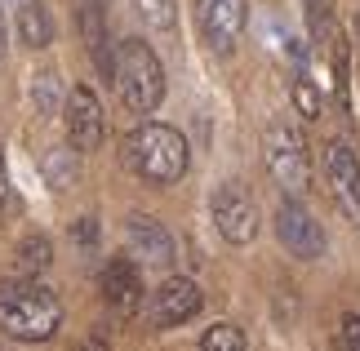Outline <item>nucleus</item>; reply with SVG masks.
<instances>
[{"mask_svg":"<svg viewBox=\"0 0 360 351\" xmlns=\"http://www.w3.org/2000/svg\"><path fill=\"white\" fill-rule=\"evenodd\" d=\"M124 249H129L134 262H147V267H169L178 258L169 227L156 222L151 214H129V222H124Z\"/></svg>","mask_w":360,"mask_h":351,"instance_id":"nucleus-11","label":"nucleus"},{"mask_svg":"<svg viewBox=\"0 0 360 351\" xmlns=\"http://www.w3.org/2000/svg\"><path fill=\"white\" fill-rule=\"evenodd\" d=\"M18 36H22V45H32V49L53 45V13L40 5V0H27L18 9Z\"/></svg>","mask_w":360,"mask_h":351,"instance_id":"nucleus-14","label":"nucleus"},{"mask_svg":"<svg viewBox=\"0 0 360 351\" xmlns=\"http://www.w3.org/2000/svg\"><path fill=\"white\" fill-rule=\"evenodd\" d=\"M302 9H307V32H311V40L329 49L342 36L338 27H334V0H302Z\"/></svg>","mask_w":360,"mask_h":351,"instance_id":"nucleus-15","label":"nucleus"},{"mask_svg":"<svg viewBox=\"0 0 360 351\" xmlns=\"http://www.w3.org/2000/svg\"><path fill=\"white\" fill-rule=\"evenodd\" d=\"M214 227L227 245H249L258 236V205L240 182H223L214 191Z\"/></svg>","mask_w":360,"mask_h":351,"instance_id":"nucleus-8","label":"nucleus"},{"mask_svg":"<svg viewBox=\"0 0 360 351\" xmlns=\"http://www.w3.org/2000/svg\"><path fill=\"white\" fill-rule=\"evenodd\" d=\"M9 200V174H5V147H0V209Z\"/></svg>","mask_w":360,"mask_h":351,"instance_id":"nucleus-22","label":"nucleus"},{"mask_svg":"<svg viewBox=\"0 0 360 351\" xmlns=\"http://www.w3.org/2000/svg\"><path fill=\"white\" fill-rule=\"evenodd\" d=\"M80 36H85V49L94 53V67L103 76H112V45H107V23H103V9L98 0H80Z\"/></svg>","mask_w":360,"mask_h":351,"instance_id":"nucleus-13","label":"nucleus"},{"mask_svg":"<svg viewBox=\"0 0 360 351\" xmlns=\"http://www.w3.org/2000/svg\"><path fill=\"white\" fill-rule=\"evenodd\" d=\"M200 307H205V293H200L196 280L169 276V280H165V285L147 298V325H151V329H178V325H187V320H196Z\"/></svg>","mask_w":360,"mask_h":351,"instance_id":"nucleus-5","label":"nucleus"},{"mask_svg":"<svg viewBox=\"0 0 360 351\" xmlns=\"http://www.w3.org/2000/svg\"><path fill=\"white\" fill-rule=\"evenodd\" d=\"M321 160H325V178H329V191H334V205L360 227V160H356V151L334 138V143H325Z\"/></svg>","mask_w":360,"mask_h":351,"instance_id":"nucleus-10","label":"nucleus"},{"mask_svg":"<svg viewBox=\"0 0 360 351\" xmlns=\"http://www.w3.org/2000/svg\"><path fill=\"white\" fill-rule=\"evenodd\" d=\"M262 160H267V174L276 178V187L285 196H302L311 187L307 138H302L289 120H276L267 129V138H262Z\"/></svg>","mask_w":360,"mask_h":351,"instance_id":"nucleus-4","label":"nucleus"},{"mask_svg":"<svg viewBox=\"0 0 360 351\" xmlns=\"http://www.w3.org/2000/svg\"><path fill=\"white\" fill-rule=\"evenodd\" d=\"M138 9L156 27H174V0H138Z\"/></svg>","mask_w":360,"mask_h":351,"instance_id":"nucleus-19","label":"nucleus"},{"mask_svg":"<svg viewBox=\"0 0 360 351\" xmlns=\"http://www.w3.org/2000/svg\"><path fill=\"white\" fill-rule=\"evenodd\" d=\"M49 262H53V245H49V236H27V241L18 245V267H22L27 276H40Z\"/></svg>","mask_w":360,"mask_h":351,"instance_id":"nucleus-16","label":"nucleus"},{"mask_svg":"<svg viewBox=\"0 0 360 351\" xmlns=\"http://www.w3.org/2000/svg\"><path fill=\"white\" fill-rule=\"evenodd\" d=\"M276 236H281V245L302 262H316L325 254V227L311 218V209L302 205L298 196H285L281 209H276Z\"/></svg>","mask_w":360,"mask_h":351,"instance_id":"nucleus-6","label":"nucleus"},{"mask_svg":"<svg viewBox=\"0 0 360 351\" xmlns=\"http://www.w3.org/2000/svg\"><path fill=\"white\" fill-rule=\"evenodd\" d=\"M0 329L18 343H49L63 329V302L36 276L0 280Z\"/></svg>","mask_w":360,"mask_h":351,"instance_id":"nucleus-2","label":"nucleus"},{"mask_svg":"<svg viewBox=\"0 0 360 351\" xmlns=\"http://www.w3.org/2000/svg\"><path fill=\"white\" fill-rule=\"evenodd\" d=\"M76 241L80 245H94V241H98V222H94V218H80L76 222Z\"/></svg>","mask_w":360,"mask_h":351,"instance_id":"nucleus-21","label":"nucleus"},{"mask_svg":"<svg viewBox=\"0 0 360 351\" xmlns=\"http://www.w3.org/2000/svg\"><path fill=\"white\" fill-rule=\"evenodd\" d=\"M63 120H67V143H72L80 156L103 147V138H107V116H103L98 94H94L89 85H72V94H67V107H63Z\"/></svg>","mask_w":360,"mask_h":351,"instance_id":"nucleus-9","label":"nucleus"},{"mask_svg":"<svg viewBox=\"0 0 360 351\" xmlns=\"http://www.w3.org/2000/svg\"><path fill=\"white\" fill-rule=\"evenodd\" d=\"M98 289H103V298L116 307V312H134L138 298H143V272H138V262L134 258H112L103 267V276H98Z\"/></svg>","mask_w":360,"mask_h":351,"instance_id":"nucleus-12","label":"nucleus"},{"mask_svg":"<svg viewBox=\"0 0 360 351\" xmlns=\"http://www.w3.org/2000/svg\"><path fill=\"white\" fill-rule=\"evenodd\" d=\"M0 53H5V18H0Z\"/></svg>","mask_w":360,"mask_h":351,"instance_id":"nucleus-24","label":"nucleus"},{"mask_svg":"<svg viewBox=\"0 0 360 351\" xmlns=\"http://www.w3.org/2000/svg\"><path fill=\"white\" fill-rule=\"evenodd\" d=\"M76 351H107L103 343H85V347H76Z\"/></svg>","mask_w":360,"mask_h":351,"instance_id":"nucleus-23","label":"nucleus"},{"mask_svg":"<svg viewBox=\"0 0 360 351\" xmlns=\"http://www.w3.org/2000/svg\"><path fill=\"white\" fill-rule=\"evenodd\" d=\"M289 98H294V107H298V116L302 120H321V89H316V80L307 72H298L294 76V85H289Z\"/></svg>","mask_w":360,"mask_h":351,"instance_id":"nucleus-17","label":"nucleus"},{"mask_svg":"<svg viewBox=\"0 0 360 351\" xmlns=\"http://www.w3.org/2000/svg\"><path fill=\"white\" fill-rule=\"evenodd\" d=\"M112 80L124 98V107L138 111V116H151L160 103H165V67L156 58V49L147 40H120L116 53H112Z\"/></svg>","mask_w":360,"mask_h":351,"instance_id":"nucleus-3","label":"nucleus"},{"mask_svg":"<svg viewBox=\"0 0 360 351\" xmlns=\"http://www.w3.org/2000/svg\"><path fill=\"white\" fill-rule=\"evenodd\" d=\"M356 36H360V23H356Z\"/></svg>","mask_w":360,"mask_h":351,"instance_id":"nucleus-25","label":"nucleus"},{"mask_svg":"<svg viewBox=\"0 0 360 351\" xmlns=\"http://www.w3.org/2000/svg\"><path fill=\"white\" fill-rule=\"evenodd\" d=\"M342 351H360V316L356 312L342 316Z\"/></svg>","mask_w":360,"mask_h":351,"instance_id":"nucleus-20","label":"nucleus"},{"mask_svg":"<svg viewBox=\"0 0 360 351\" xmlns=\"http://www.w3.org/2000/svg\"><path fill=\"white\" fill-rule=\"evenodd\" d=\"M200 351H249V343H245V333L236 325L218 320V325H210L200 333Z\"/></svg>","mask_w":360,"mask_h":351,"instance_id":"nucleus-18","label":"nucleus"},{"mask_svg":"<svg viewBox=\"0 0 360 351\" xmlns=\"http://www.w3.org/2000/svg\"><path fill=\"white\" fill-rule=\"evenodd\" d=\"M120 160H124V170L138 174L143 182H151V187H169V182H178V178L187 174L191 147H187V138L178 134L174 125L143 120L138 129L124 134Z\"/></svg>","mask_w":360,"mask_h":351,"instance_id":"nucleus-1","label":"nucleus"},{"mask_svg":"<svg viewBox=\"0 0 360 351\" xmlns=\"http://www.w3.org/2000/svg\"><path fill=\"white\" fill-rule=\"evenodd\" d=\"M196 23L200 36L214 53H227L240 45L245 23H249V0H196Z\"/></svg>","mask_w":360,"mask_h":351,"instance_id":"nucleus-7","label":"nucleus"}]
</instances>
